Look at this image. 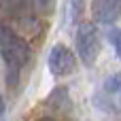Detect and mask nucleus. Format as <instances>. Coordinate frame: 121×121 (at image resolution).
Listing matches in <instances>:
<instances>
[{"instance_id": "8", "label": "nucleus", "mask_w": 121, "mask_h": 121, "mask_svg": "<svg viewBox=\"0 0 121 121\" xmlns=\"http://www.w3.org/2000/svg\"><path fill=\"white\" fill-rule=\"evenodd\" d=\"M2 113H4V100L0 98V115H2Z\"/></svg>"}, {"instance_id": "1", "label": "nucleus", "mask_w": 121, "mask_h": 121, "mask_svg": "<svg viewBox=\"0 0 121 121\" xmlns=\"http://www.w3.org/2000/svg\"><path fill=\"white\" fill-rule=\"evenodd\" d=\"M0 55L4 60V64H6L11 83H15L17 77H19V70L30 60V47H28V43L21 36H17L15 32H11V30L4 28V30H0Z\"/></svg>"}, {"instance_id": "7", "label": "nucleus", "mask_w": 121, "mask_h": 121, "mask_svg": "<svg viewBox=\"0 0 121 121\" xmlns=\"http://www.w3.org/2000/svg\"><path fill=\"white\" fill-rule=\"evenodd\" d=\"M106 89H108V91H117V89H119V77H117V74H115L111 81H106Z\"/></svg>"}, {"instance_id": "9", "label": "nucleus", "mask_w": 121, "mask_h": 121, "mask_svg": "<svg viewBox=\"0 0 121 121\" xmlns=\"http://www.w3.org/2000/svg\"><path fill=\"white\" fill-rule=\"evenodd\" d=\"M43 121H49V119H43Z\"/></svg>"}, {"instance_id": "4", "label": "nucleus", "mask_w": 121, "mask_h": 121, "mask_svg": "<svg viewBox=\"0 0 121 121\" xmlns=\"http://www.w3.org/2000/svg\"><path fill=\"white\" fill-rule=\"evenodd\" d=\"M94 17L102 26H113L119 17V0H94Z\"/></svg>"}, {"instance_id": "6", "label": "nucleus", "mask_w": 121, "mask_h": 121, "mask_svg": "<svg viewBox=\"0 0 121 121\" xmlns=\"http://www.w3.org/2000/svg\"><path fill=\"white\" fill-rule=\"evenodd\" d=\"M108 38H111V43H113L115 51L119 53V30H117V28H111V30H108Z\"/></svg>"}, {"instance_id": "3", "label": "nucleus", "mask_w": 121, "mask_h": 121, "mask_svg": "<svg viewBox=\"0 0 121 121\" xmlns=\"http://www.w3.org/2000/svg\"><path fill=\"white\" fill-rule=\"evenodd\" d=\"M74 68V55L68 47L64 45H55L49 53V70L55 77H66L70 74Z\"/></svg>"}, {"instance_id": "5", "label": "nucleus", "mask_w": 121, "mask_h": 121, "mask_svg": "<svg viewBox=\"0 0 121 121\" xmlns=\"http://www.w3.org/2000/svg\"><path fill=\"white\" fill-rule=\"evenodd\" d=\"M81 6H83V0H68V19H77L81 15Z\"/></svg>"}, {"instance_id": "2", "label": "nucleus", "mask_w": 121, "mask_h": 121, "mask_svg": "<svg viewBox=\"0 0 121 121\" xmlns=\"http://www.w3.org/2000/svg\"><path fill=\"white\" fill-rule=\"evenodd\" d=\"M77 51H79V57L83 60V64L91 66L100 53V36H98V30L91 21H83L79 23V30H77Z\"/></svg>"}]
</instances>
